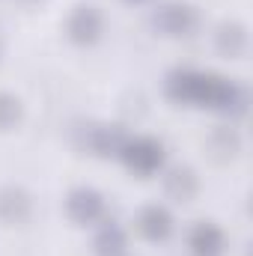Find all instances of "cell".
Masks as SVG:
<instances>
[{"mask_svg": "<svg viewBox=\"0 0 253 256\" xmlns=\"http://www.w3.org/2000/svg\"><path fill=\"white\" fill-rule=\"evenodd\" d=\"M120 158L137 176H152L164 167V146L155 137H128Z\"/></svg>", "mask_w": 253, "mask_h": 256, "instance_id": "cell-1", "label": "cell"}, {"mask_svg": "<svg viewBox=\"0 0 253 256\" xmlns=\"http://www.w3.org/2000/svg\"><path fill=\"white\" fill-rule=\"evenodd\" d=\"M152 27L164 36H188L196 27V9L190 3H182V0L161 3L152 12Z\"/></svg>", "mask_w": 253, "mask_h": 256, "instance_id": "cell-2", "label": "cell"}, {"mask_svg": "<svg viewBox=\"0 0 253 256\" xmlns=\"http://www.w3.org/2000/svg\"><path fill=\"white\" fill-rule=\"evenodd\" d=\"M128 134L120 126H98V122H90V126L80 128V146L92 155H120L122 146H126Z\"/></svg>", "mask_w": 253, "mask_h": 256, "instance_id": "cell-3", "label": "cell"}, {"mask_svg": "<svg viewBox=\"0 0 253 256\" xmlns=\"http://www.w3.org/2000/svg\"><path fill=\"white\" fill-rule=\"evenodd\" d=\"M66 212L74 224L80 226H92L104 218V196L96 188H74L66 200Z\"/></svg>", "mask_w": 253, "mask_h": 256, "instance_id": "cell-4", "label": "cell"}, {"mask_svg": "<svg viewBox=\"0 0 253 256\" xmlns=\"http://www.w3.org/2000/svg\"><path fill=\"white\" fill-rule=\"evenodd\" d=\"M104 30V18L96 6H74L68 21H66V33L74 45H92Z\"/></svg>", "mask_w": 253, "mask_h": 256, "instance_id": "cell-5", "label": "cell"}, {"mask_svg": "<svg viewBox=\"0 0 253 256\" xmlns=\"http://www.w3.org/2000/svg\"><path fill=\"white\" fill-rule=\"evenodd\" d=\"M202 86H206V72H194V68H176L167 74V96L179 104H200L202 98Z\"/></svg>", "mask_w": 253, "mask_h": 256, "instance_id": "cell-6", "label": "cell"}, {"mask_svg": "<svg viewBox=\"0 0 253 256\" xmlns=\"http://www.w3.org/2000/svg\"><path fill=\"white\" fill-rule=\"evenodd\" d=\"M173 226H176V220H173V214L164 208V206H158V202H149V206H143L140 208V214H137V232L146 238V242H167L170 236H173Z\"/></svg>", "mask_w": 253, "mask_h": 256, "instance_id": "cell-7", "label": "cell"}, {"mask_svg": "<svg viewBox=\"0 0 253 256\" xmlns=\"http://www.w3.org/2000/svg\"><path fill=\"white\" fill-rule=\"evenodd\" d=\"M33 212V200L24 188H0V220L3 224H24Z\"/></svg>", "mask_w": 253, "mask_h": 256, "instance_id": "cell-8", "label": "cell"}, {"mask_svg": "<svg viewBox=\"0 0 253 256\" xmlns=\"http://www.w3.org/2000/svg\"><path fill=\"white\" fill-rule=\"evenodd\" d=\"M188 248H190L194 256H220L224 254V232H220L214 224L202 220V224H196V226L190 230Z\"/></svg>", "mask_w": 253, "mask_h": 256, "instance_id": "cell-9", "label": "cell"}, {"mask_svg": "<svg viewBox=\"0 0 253 256\" xmlns=\"http://www.w3.org/2000/svg\"><path fill=\"white\" fill-rule=\"evenodd\" d=\"M96 256H126L128 254V236L126 230L116 224V220H108L102 224V230L96 232Z\"/></svg>", "mask_w": 253, "mask_h": 256, "instance_id": "cell-10", "label": "cell"}, {"mask_svg": "<svg viewBox=\"0 0 253 256\" xmlns=\"http://www.w3.org/2000/svg\"><path fill=\"white\" fill-rule=\"evenodd\" d=\"M214 42H218V51L226 54V57H242L248 51V27L238 24V21H226L218 27L214 33Z\"/></svg>", "mask_w": 253, "mask_h": 256, "instance_id": "cell-11", "label": "cell"}, {"mask_svg": "<svg viewBox=\"0 0 253 256\" xmlns=\"http://www.w3.org/2000/svg\"><path fill=\"white\" fill-rule=\"evenodd\" d=\"M196 188H200V182H196L194 170H188V167H176V170H170L164 176V191H167V196H173L176 202L194 200L196 196Z\"/></svg>", "mask_w": 253, "mask_h": 256, "instance_id": "cell-12", "label": "cell"}, {"mask_svg": "<svg viewBox=\"0 0 253 256\" xmlns=\"http://www.w3.org/2000/svg\"><path fill=\"white\" fill-rule=\"evenodd\" d=\"M18 120H21V102L9 92H0V131L15 128Z\"/></svg>", "mask_w": 253, "mask_h": 256, "instance_id": "cell-13", "label": "cell"}, {"mask_svg": "<svg viewBox=\"0 0 253 256\" xmlns=\"http://www.w3.org/2000/svg\"><path fill=\"white\" fill-rule=\"evenodd\" d=\"M214 143L220 146V152H238V146H242V137H238V131L236 128H230V126H224V128H218L214 131Z\"/></svg>", "mask_w": 253, "mask_h": 256, "instance_id": "cell-14", "label": "cell"}]
</instances>
